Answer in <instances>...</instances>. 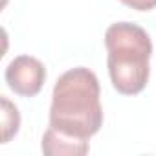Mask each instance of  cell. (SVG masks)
Masks as SVG:
<instances>
[{
    "label": "cell",
    "instance_id": "277c9868",
    "mask_svg": "<svg viewBox=\"0 0 156 156\" xmlns=\"http://www.w3.org/2000/svg\"><path fill=\"white\" fill-rule=\"evenodd\" d=\"M42 152L46 156H83L88 152V140L62 134L50 127L42 136Z\"/></svg>",
    "mask_w": 156,
    "mask_h": 156
},
{
    "label": "cell",
    "instance_id": "3957f363",
    "mask_svg": "<svg viewBox=\"0 0 156 156\" xmlns=\"http://www.w3.org/2000/svg\"><path fill=\"white\" fill-rule=\"evenodd\" d=\"M44 81H46V68L39 59L31 55H19L6 68V83L19 96L24 98L37 96Z\"/></svg>",
    "mask_w": 156,
    "mask_h": 156
},
{
    "label": "cell",
    "instance_id": "5b68a950",
    "mask_svg": "<svg viewBox=\"0 0 156 156\" xmlns=\"http://www.w3.org/2000/svg\"><path fill=\"white\" fill-rule=\"evenodd\" d=\"M0 103H2V143H8L20 127V114L19 108L6 98H0Z\"/></svg>",
    "mask_w": 156,
    "mask_h": 156
},
{
    "label": "cell",
    "instance_id": "8992f818",
    "mask_svg": "<svg viewBox=\"0 0 156 156\" xmlns=\"http://www.w3.org/2000/svg\"><path fill=\"white\" fill-rule=\"evenodd\" d=\"M125 6L136 9V11H151L156 8V0H119Z\"/></svg>",
    "mask_w": 156,
    "mask_h": 156
},
{
    "label": "cell",
    "instance_id": "6da1fadb",
    "mask_svg": "<svg viewBox=\"0 0 156 156\" xmlns=\"http://www.w3.org/2000/svg\"><path fill=\"white\" fill-rule=\"evenodd\" d=\"M50 127L83 140H90L99 132L103 127V108L99 81L92 70L77 66L57 79L51 94Z\"/></svg>",
    "mask_w": 156,
    "mask_h": 156
},
{
    "label": "cell",
    "instance_id": "7a4b0ae2",
    "mask_svg": "<svg viewBox=\"0 0 156 156\" xmlns=\"http://www.w3.org/2000/svg\"><path fill=\"white\" fill-rule=\"evenodd\" d=\"M108 73L114 88L123 96L140 94L149 81L152 42L149 33L132 22H116L105 33Z\"/></svg>",
    "mask_w": 156,
    "mask_h": 156
}]
</instances>
